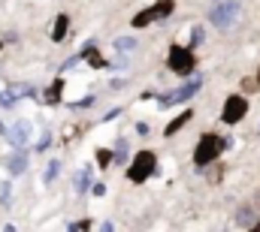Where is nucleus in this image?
Here are the masks:
<instances>
[{"label": "nucleus", "mask_w": 260, "mask_h": 232, "mask_svg": "<svg viewBox=\"0 0 260 232\" xmlns=\"http://www.w3.org/2000/svg\"><path fill=\"white\" fill-rule=\"evenodd\" d=\"M242 21V0H212L206 9V24L218 33L236 30Z\"/></svg>", "instance_id": "obj_4"}, {"label": "nucleus", "mask_w": 260, "mask_h": 232, "mask_svg": "<svg viewBox=\"0 0 260 232\" xmlns=\"http://www.w3.org/2000/svg\"><path fill=\"white\" fill-rule=\"evenodd\" d=\"M118 115H124V106H118V109H109V112H106V118H103V121H115V118Z\"/></svg>", "instance_id": "obj_26"}, {"label": "nucleus", "mask_w": 260, "mask_h": 232, "mask_svg": "<svg viewBox=\"0 0 260 232\" xmlns=\"http://www.w3.org/2000/svg\"><path fill=\"white\" fill-rule=\"evenodd\" d=\"M88 193H91V196H97V199H100V196H106V184H103V181H94V184H91V190H88Z\"/></svg>", "instance_id": "obj_25"}, {"label": "nucleus", "mask_w": 260, "mask_h": 232, "mask_svg": "<svg viewBox=\"0 0 260 232\" xmlns=\"http://www.w3.org/2000/svg\"><path fill=\"white\" fill-rule=\"evenodd\" d=\"M257 199H260V187H257Z\"/></svg>", "instance_id": "obj_31"}, {"label": "nucleus", "mask_w": 260, "mask_h": 232, "mask_svg": "<svg viewBox=\"0 0 260 232\" xmlns=\"http://www.w3.org/2000/svg\"><path fill=\"white\" fill-rule=\"evenodd\" d=\"M130 88V79H118V75H115V79H109V91H115V94H118V91H127Z\"/></svg>", "instance_id": "obj_23"}, {"label": "nucleus", "mask_w": 260, "mask_h": 232, "mask_svg": "<svg viewBox=\"0 0 260 232\" xmlns=\"http://www.w3.org/2000/svg\"><path fill=\"white\" fill-rule=\"evenodd\" d=\"M27 142H30V124H27V121H15V124L9 127V145L21 151Z\"/></svg>", "instance_id": "obj_11"}, {"label": "nucleus", "mask_w": 260, "mask_h": 232, "mask_svg": "<svg viewBox=\"0 0 260 232\" xmlns=\"http://www.w3.org/2000/svg\"><path fill=\"white\" fill-rule=\"evenodd\" d=\"M100 232H115V226H112V220H103V223H100Z\"/></svg>", "instance_id": "obj_27"}, {"label": "nucleus", "mask_w": 260, "mask_h": 232, "mask_svg": "<svg viewBox=\"0 0 260 232\" xmlns=\"http://www.w3.org/2000/svg\"><path fill=\"white\" fill-rule=\"evenodd\" d=\"M94 166H97L100 172H109V169H115V154H112V148H106V145L94 148Z\"/></svg>", "instance_id": "obj_14"}, {"label": "nucleus", "mask_w": 260, "mask_h": 232, "mask_svg": "<svg viewBox=\"0 0 260 232\" xmlns=\"http://www.w3.org/2000/svg\"><path fill=\"white\" fill-rule=\"evenodd\" d=\"M203 178H206V184L209 187H218V184H224V178H227V163H215V166H209V169H203Z\"/></svg>", "instance_id": "obj_17"}, {"label": "nucleus", "mask_w": 260, "mask_h": 232, "mask_svg": "<svg viewBox=\"0 0 260 232\" xmlns=\"http://www.w3.org/2000/svg\"><path fill=\"white\" fill-rule=\"evenodd\" d=\"M176 6H179L176 0H154V3H148L142 9H136L130 15V30H148L154 24H167L173 18Z\"/></svg>", "instance_id": "obj_6"}, {"label": "nucleus", "mask_w": 260, "mask_h": 232, "mask_svg": "<svg viewBox=\"0 0 260 232\" xmlns=\"http://www.w3.org/2000/svg\"><path fill=\"white\" fill-rule=\"evenodd\" d=\"M61 100H64V79H55V82L46 88V103L55 106V103H61Z\"/></svg>", "instance_id": "obj_18"}, {"label": "nucleus", "mask_w": 260, "mask_h": 232, "mask_svg": "<svg viewBox=\"0 0 260 232\" xmlns=\"http://www.w3.org/2000/svg\"><path fill=\"white\" fill-rule=\"evenodd\" d=\"M257 217H260V208H257V202H251V199H245V202H239V205L233 208V223H236L239 229H248Z\"/></svg>", "instance_id": "obj_9"}, {"label": "nucleus", "mask_w": 260, "mask_h": 232, "mask_svg": "<svg viewBox=\"0 0 260 232\" xmlns=\"http://www.w3.org/2000/svg\"><path fill=\"white\" fill-rule=\"evenodd\" d=\"M245 232H260V217H257V220H254V223H251V226H248Z\"/></svg>", "instance_id": "obj_28"}, {"label": "nucleus", "mask_w": 260, "mask_h": 232, "mask_svg": "<svg viewBox=\"0 0 260 232\" xmlns=\"http://www.w3.org/2000/svg\"><path fill=\"white\" fill-rule=\"evenodd\" d=\"M248 115H251V97H245L239 91H227L218 106V121L224 127H239Z\"/></svg>", "instance_id": "obj_7"}, {"label": "nucleus", "mask_w": 260, "mask_h": 232, "mask_svg": "<svg viewBox=\"0 0 260 232\" xmlns=\"http://www.w3.org/2000/svg\"><path fill=\"white\" fill-rule=\"evenodd\" d=\"M257 136H260V118H257Z\"/></svg>", "instance_id": "obj_30"}, {"label": "nucleus", "mask_w": 260, "mask_h": 232, "mask_svg": "<svg viewBox=\"0 0 260 232\" xmlns=\"http://www.w3.org/2000/svg\"><path fill=\"white\" fill-rule=\"evenodd\" d=\"M239 94H245V97L260 94V85L254 82V75H245V79H239Z\"/></svg>", "instance_id": "obj_21"}, {"label": "nucleus", "mask_w": 260, "mask_h": 232, "mask_svg": "<svg viewBox=\"0 0 260 232\" xmlns=\"http://www.w3.org/2000/svg\"><path fill=\"white\" fill-rule=\"evenodd\" d=\"M164 66H167V72H173L179 79H191L194 72H200V55L191 46H185V43H170Z\"/></svg>", "instance_id": "obj_5"}, {"label": "nucleus", "mask_w": 260, "mask_h": 232, "mask_svg": "<svg viewBox=\"0 0 260 232\" xmlns=\"http://www.w3.org/2000/svg\"><path fill=\"white\" fill-rule=\"evenodd\" d=\"M154 97H157V91H154V88H145V91H139L136 100H139V103H154Z\"/></svg>", "instance_id": "obj_24"}, {"label": "nucleus", "mask_w": 260, "mask_h": 232, "mask_svg": "<svg viewBox=\"0 0 260 232\" xmlns=\"http://www.w3.org/2000/svg\"><path fill=\"white\" fill-rule=\"evenodd\" d=\"M91 184H94V166H82L79 172L73 175V187H76V193H88L91 190Z\"/></svg>", "instance_id": "obj_15"}, {"label": "nucleus", "mask_w": 260, "mask_h": 232, "mask_svg": "<svg viewBox=\"0 0 260 232\" xmlns=\"http://www.w3.org/2000/svg\"><path fill=\"white\" fill-rule=\"evenodd\" d=\"M24 169H27V154H24V151H18V154L9 160V175H21Z\"/></svg>", "instance_id": "obj_20"}, {"label": "nucleus", "mask_w": 260, "mask_h": 232, "mask_svg": "<svg viewBox=\"0 0 260 232\" xmlns=\"http://www.w3.org/2000/svg\"><path fill=\"white\" fill-rule=\"evenodd\" d=\"M206 40H209V24H203V21H191L188 24V43L185 46H191V49H203L206 46Z\"/></svg>", "instance_id": "obj_13"}, {"label": "nucleus", "mask_w": 260, "mask_h": 232, "mask_svg": "<svg viewBox=\"0 0 260 232\" xmlns=\"http://www.w3.org/2000/svg\"><path fill=\"white\" fill-rule=\"evenodd\" d=\"M233 145H236V142H233L230 136H221L218 130H203V133L197 136L194 148H191V169L200 175L203 169L215 166Z\"/></svg>", "instance_id": "obj_1"}, {"label": "nucleus", "mask_w": 260, "mask_h": 232, "mask_svg": "<svg viewBox=\"0 0 260 232\" xmlns=\"http://www.w3.org/2000/svg\"><path fill=\"white\" fill-rule=\"evenodd\" d=\"M139 40H136V33H118L115 40H112V52H115V58H136V52H139Z\"/></svg>", "instance_id": "obj_10"}, {"label": "nucleus", "mask_w": 260, "mask_h": 232, "mask_svg": "<svg viewBox=\"0 0 260 232\" xmlns=\"http://www.w3.org/2000/svg\"><path fill=\"white\" fill-rule=\"evenodd\" d=\"M197 121V109L194 106H185V109H179L173 118H167V124H164V130H160V136H164V142L167 139H179L191 124Z\"/></svg>", "instance_id": "obj_8"}, {"label": "nucleus", "mask_w": 260, "mask_h": 232, "mask_svg": "<svg viewBox=\"0 0 260 232\" xmlns=\"http://www.w3.org/2000/svg\"><path fill=\"white\" fill-rule=\"evenodd\" d=\"M67 33H70V15L61 12V15L55 18V24H52V33H49V36H52V43H55V46H61V43L67 40Z\"/></svg>", "instance_id": "obj_16"}, {"label": "nucleus", "mask_w": 260, "mask_h": 232, "mask_svg": "<svg viewBox=\"0 0 260 232\" xmlns=\"http://www.w3.org/2000/svg\"><path fill=\"white\" fill-rule=\"evenodd\" d=\"M160 169V154L154 151V148H136L133 151V157H130V163L124 166V181H127L130 187H142V184H148L154 175Z\"/></svg>", "instance_id": "obj_3"}, {"label": "nucleus", "mask_w": 260, "mask_h": 232, "mask_svg": "<svg viewBox=\"0 0 260 232\" xmlns=\"http://www.w3.org/2000/svg\"><path fill=\"white\" fill-rule=\"evenodd\" d=\"M61 166H64L61 160H49V163H46V169H43V184H52V181L61 175Z\"/></svg>", "instance_id": "obj_19"}, {"label": "nucleus", "mask_w": 260, "mask_h": 232, "mask_svg": "<svg viewBox=\"0 0 260 232\" xmlns=\"http://www.w3.org/2000/svg\"><path fill=\"white\" fill-rule=\"evenodd\" d=\"M133 133H136L139 139H148V136H151V124H148V121H136V124H133Z\"/></svg>", "instance_id": "obj_22"}, {"label": "nucleus", "mask_w": 260, "mask_h": 232, "mask_svg": "<svg viewBox=\"0 0 260 232\" xmlns=\"http://www.w3.org/2000/svg\"><path fill=\"white\" fill-rule=\"evenodd\" d=\"M203 88H206V75H203V72H194L191 79H182V85L167 88V91H157L154 106H157L160 112H164V109H173V106H191L197 97H200Z\"/></svg>", "instance_id": "obj_2"}, {"label": "nucleus", "mask_w": 260, "mask_h": 232, "mask_svg": "<svg viewBox=\"0 0 260 232\" xmlns=\"http://www.w3.org/2000/svg\"><path fill=\"white\" fill-rule=\"evenodd\" d=\"M251 75H254V82H257V85H260V63H257V69H254Z\"/></svg>", "instance_id": "obj_29"}, {"label": "nucleus", "mask_w": 260, "mask_h": 232, "mask_svg": "<svg viewBox=\"0 0 260 232\" xmlns=\"http://www.w3.org/2000/svg\"><path fill=\"white\" fill-rule=\"evenodd\" d=\"M112 154H115V166H127L130 157H133V142H130V136H118L115 139V145H112Z\"/></svg>", "instance_id": "obj_12"}]
</instances>
